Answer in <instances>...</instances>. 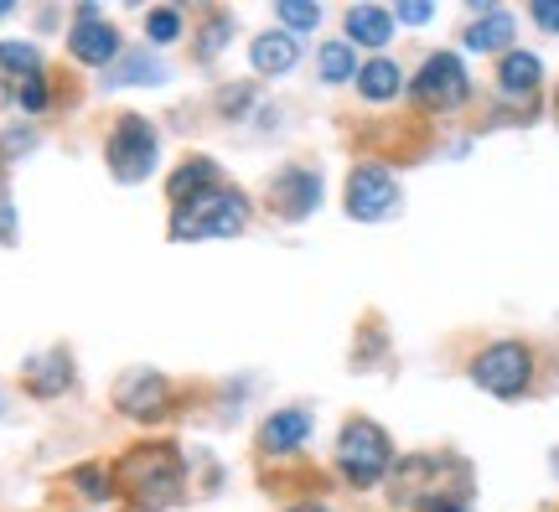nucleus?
<instances>
[{
    "instance_id": "b1692460",
    "label": "nucleus",
    "mask_w": 559,
    "mask_h": 512,
    "mask_svg": "<svg viewBox=\"0 0 559 512\" xmlns=\"http://www.w3.org/2000/svg\"><path fill=\"white\" fill-rule=\"evenodd\" d=\"M21 109H26V115H41V109H47V79H41V73H32V79L21 83Z\"/></svg>"
},
{
    "instance_id": "7ed1b4c3",
    "label": "nucleus",
    "mask_w": 559,
    "mask_h": 512,
    "mask_svg": "<svg viewBox=\"0 0 559 512\" xmlns=\"http://www.w3.org/2000/svg\"><path fill=\"white\" fill-rule=\"evenodd\" d=\"M337 466L353 487H373L389 466H394V445L373 419H347V430L337 440Z\"/></svg>"
},
{
    "instance_id": "a211bd4d",
    "label": "nucleus",
    "mask_w": 559,
    "mask_h": 512,
    "mask_svg": "<svg viewBox=\"0 0 559 512\" xmlns=\"http://www.w3.org/2000/svg\"><path fill=\"white\" fill-rule=\"evenodd\" d=\"M358 88H362V99H373V104L394 99V94H400V68H394L389 58H373L358 73Z\"/></svg>"
},
{
    "instance_id": "f3484780",
    "label": "nucleus",
    "mask_w": 559,
    "mask_h": 512,
    "mask_svg": "<svg viewBox=\"0 0 559 512\" xmlns=\"http://www.w3.org/2000/svg\"><path fill=\"white\" fill-rule=\"evenodd\" d=\"M213 187H218V166H213V160H187L177 177L166 181V198L181 207V202L202 198V192H213Z\"/></svg>"
},
{
    "instance_id": "0eeeda50",
    "label": "nucleus",
    "mask_w": 559,
    "mask_h": 512,
    "mask_svg": "<svg viewBox=\"0 0 559 512\" xmlns=\"http://www.w3.org/2000/svg\"><path fill=\"white\" fill-rule=\"evenodd\" d=\"M409 88H415L419 104L451 109V104L466 99V68H461L456 52H436V58H425V68H419V79Z\"/></svg>"
},
{
    "instance_id": "aec40b11",
    "label": "nucleus",
    "mask_w": 559,
    "mask_h": 512,
    "mask_svg": "<svg viewBox=\"0 0 559 512\" xmlns=\"http://www.w3.org/2000/svg\"><path fill=\"white\" fill-rule=\"evenodd\" d=\"M321 83H347V79H358V62H353V47H342V41H332V47H321Z\"/></svg>"
},
{
    "instance_id": "a878e982",
    "label": "nucleus",
    "mask_w": 559,
    "mask_h": 512,
    "mask_svg": "<svg viewBox=\"0 0 559 512\" xmlns=\"http://www.w3.org/2000/svg\"><path fill=\"white\" fill-rule=\"evenodd\" d=\"M0 243H16V207L0 192Z\"/></svg>"
},
{
    "instance_id": "393cba45",
    "label": "nucleus",
    "mask_w": 559,
    "mask_h": 512,
    "mask_svg": "<svg viewBox=\"0 0 559 512\" xmlns=\"http://www.w3.org/2000/svg\"><path fill=\"white\" fill-rule=\"evenodd\" d=\"M79 487L88 502H104V497H109V476H104L99 466H79Z\"/></svg>"
},
{
    "instance_id": "dca6fc26",
    "label": "nucleus",
    "mask_w": 559,
    "mask_h": 512,
    "mask_svg": "<svg viewBox=\"0 0 559 512\" xmlns=\"http://www.w3.org/2000/svg\"><path fill=\"white\" fill-rule=\"evenodd\" d=\"M347 37L362 41V47H383V41L394 37V16L383 5H353L347 11Z\"/></svg>"
},
{
    "instance_id": "c756f323",
    "label": "nucleus",
    "mask_w": 559,
    "mask_h": 512,
    "mask_svg": "<svg viewBox=\"0 0 559 512\" xmlns=\"http://www.w3.org/2000/svg\"><path fill=\"white\" fill-rule=\"evenodd\" d=\"M290 512H326V508H311V502H306V508H290Z\"/></svg>"
},
{
    "instance_id": "1a4fd4ad",
    "label": "nucleus",
    "mask_w": 559,
    "mask_h": 512,
    "mask_svg": "<svg viewBox=\"0 0 559 512\" xmlns=\"http://www.w3.org/2000/svg\"><path fill=\"white\" fill-rule=\"evenodd\" d=\"M317 202H321V177H317V171H300V166H290V171H280V177H275V213L306 217Z\"/></svg>"
},
{
    "instance_id": "f257e3e1",
    "label": "nucleus",
    "mask_w": 559,
    "mask_h": 512,
    "mask_svg": "<svg viewBox=\"0 0 559 512\" xmlns=\"http://www.w3.org/2000/svg\"><path fill=\"white\" fill-rule=\"evenodd\" d=\"M115 481H120L124 497L140 502V508H151V512L171 508L181 497V461L171 445H135V451L115 466Z\"/></svg>"
},
{
    "instance_id": "cd10ccee",
    "label": "nucleus",
    "mask_w": 559,
    "mask_h": 512,
    "mask_svg": "<svg viewBox=\"0 0 559 512\" xmlns=\"http://www.w3.org/2000/svg\"><path fill=\"white\" fill-rule=\"evenodd\" d=\"M534 21L544 32H559V5H534Z\"/></svg>"
},
{
    "instance_id": "f03ea898",
    "label": "nucleus",
    "mask_w": 559,
    "mask_h": 512,
    "mask_svg": "<svg viewBox=\"0 0 559 512\" xmlns=\"http://www.w3.org/2000/svg\"><path fill=\"white\" fill-rule=\"evenodd\" d=\"M249 223V202L228 187H213L202 198L181 202L177 217H171V238L177 243H192V238H234Z\"/></svg>"
},
{
    "instance_id": "6e6552de",
    "label": "nucleus",
    "mask_w": 559,
    "mask_h": 512,
    "mask_svg": "<svg viewBox=\"0 0 559 512\" xmlns=\"http://www.w3.org/2000/svg\"><path fill=\"white\" fill-rule=\"evenodd\" d=\"M115 398H120V409L130 414V419H160L171 389H166V378H156L151 368H135V373H124L120 383H115Z\"/></svg>"
},
{
    "instance_id": "412c9836",
    "label": "nucleus",
    "mask_w": 559,
    "mask_h": 512,
    "mask_svg": "<svg viewBox=\"0 0 559 512\" xmlns=\"http://www.w3.org/2000/svg\"><path fill=\"white\" fill-rule=\"evenodd\" d=\"M145 26H151V41H156V47H171V41L181 37V11L177 5H156Z\"/></svg>"
},
{
    "instance_id": "20e7f679",
    "label": "nucleus",
    "mask_w": 559,
    "mask_h": 512,
    "mask_svg": "<svg viewBox=\"0 0 559 512\" xmlns=\"http://www.w3.org/2000/svg\"><path fill=\"white\" fill-rule=\"evenodd\" d=\"M156 151L160 140L151 130V119L124 115L115 124V135H109V171H115V181H145L156 171Z\"/></svg>"
},
{
    "instance_id": "f8f14e48",
    "label": "nucleus",
    "mask_w": 559,
    "mask_h": 512,
    "mask_svg": "<svg viewBox=\"0 0 559 512\" xmlns=\"http://www.w3.org/2000/svg\"><path fill=\"white\" fill-rule=\"evenodd\" d=\"M513 41V16L502 5H477V21L466 26V47L472 52H498Z\"/></svg>"
},
{
    "instance_id": "bb28decb",
    "label": "nucleus",
    "mask_w": 559,
    "mask_h": 512,
    "mask_svg": "<svg viewBox=\"0 0 559 512\" xmlns=\"http://www.w3.org/2000/svg\"><path fill=\"white\" fill-rule=\"evenodd\" d=\"M394 16H400L404 26H425V21L436 16V11H430V5H400V11H394Z\"/></svg>"
},
{
    "instance_id": "4be33fe9",
    "label": "nucleus",
    "mask_w": 559,
    "mask_h": 512,
    "mask_svg": "<svg viewBox=\"0 0 559 512\" xmlns=\"http://www.w3.org/2000/svg\"><path fill=\"white\" fill-rule=\"evenodd\" d=\"M0 68H16V73H41V58L37 47H26V41H0Z\"/></svg>"
},
{
    "instance_id": "9d476101",
    "label": "nucleus",
    "mask_w": 559,
    "mask_h": 512,
    "mask_svg": "<svg viewBox=\"0 0 559 512\" xmlns=\"http://www.w3.org/2000/svg\"><path fill=\"white\" fill-rule=\"evenodd\" d=\"M68 52L79 62H115V52H120V37H115V26H104L99 16H79V26H73V37H68Z\"/></svg>"
},
{
    "instance_id": "2eb2a0df",
    "label": "nucleus",
    "mask_w": 559,
    "mask_h": 512,
    "mask_svg": "<svg viewBox=\"0 0 559 512\" xmlns=\"http://www.w3.org/2000/svg\"><path fill=\"white\" fill-rule=\"evenodd\" d=\"M306 434H311V414H306V409H280L275 419L260 430V445L270 455H280V451H296Z\"/></svg>"
},
{
    "instance_id": "423d86ee",
    "label": "nucleus",
    "mask_w": 559,
    "mask_h": 512,
    "mask_svg": "<svg viewBox=\"0 0 559 512\" xmlns=\"http://www.w3.org/2000/svg\"><path fill=\"white\" fill-rule=\"evenodd\" d=\"M347 213L358 217V223H379V217L400 213V181H394V171L358 166L353 181H347Z\"/></svg>"
},
{
    "instance_id": "9b49d317",
    "label": "nucleus",
    "mask_w": 559,
    "mask_h": 512,
    "mask_svg": "<svg viewBox=\"0 0 559 512\" xmlns=\"http://www.w3.org/2000/svg\"><path fill=\"white\" fill-rule=\"evenodd\" d=\"M296 58H300V41L285 37V32H264V37H254V47H249V62H254V73H264V79L290 73Z\"/></svg>"
},
{
    "instance_id": "ddd939ff",
    "label": "nucleus",
    "mask_w": 559,
    "mask_h": 512,
    "mask_svg": "<svg viewBox=\"0 0 559 512\" xmlns=\"http://www.w3.org/2000/svg\"><path fill=\"white\" fill-rule=\"evenodd\" d=\"M73 383V362H68V353H41L26 362V389L37 398H58L62 389Z\"/></svg>"
},
{
    "instance_id": "7c9ffc66",
    "label": "nucleus",
    "mask_w": 559,
    "mask_h": 512,
    "mask_svg": "<svg viewBox=\"0 0 559 512\" xmlns=\"http://www.w3.org/2000/svg\"><path fill=\"white\" fill-rule=\"evenodd\" d=\"M0 16H11V5H5V0H0Z\"/></svg>"
},
{
    "instance_id": "39448f33",
    "label": "nucleus",
    "mask_w": 559,
    "mask_h": 512,
    "mask_svg": "<svg viewBox=\"0 0 559 512\" xmlns=\"http://www.w3.org/2000/svg\"><path fill=\"white\" fill-rule=\"evenodd\" d=\"M472 378H477L487 394L519 398L523 389H528V378H534V357H528V347H519V342H498V347H487V353L472 362Z\"/></svg>"
},
{
    "instance_id": "2f4dec72",
    "label": "nucleus",
    "mask_w": 559,
    "mask_h": 512,
    "mask_svg": "<svg viewBox=\"0 0 559 512\" xmlns=\"http://www.w3.org/2000/svg\"><path fill=\"white\" fill-rule=\"evenodd\" d=\"M0 404H5V398H0Z\"/></svg>"
},
{
    "instance_id": "4468645a",
    "label": "nucleus",
    "mask_w": 559,
    "mask_h": 512,
    "mask_svg": "<svg viewBox=\"0 0 559 512\" xmlns=\"http://www.w3.org/2000/svg\"><path fill=\"white\" fill-rule=\"evenodd\" d=\"M539 79H544V62L534 58V52H508L498 68V88L508 99H528V94L539 88Z\"/></svg>"
},
{
    "instance_id": "5701e85b",
    "label": "nucleus",
    "mask_w": 559,
    "mask_h": 512,
    "mask_svg": "<svg viewBox=\"0 0 559 512\" xmlns=\"http://www.w3.org/2000/svg\"><path fill=\"white\" fill-rule=\"evenodd\" d=\"M280 21L296 26V32H311L321 26V5H300V0H280Z\"/></svg>"
},
{
    "instance_id": "6ab92c4d",
    "label": "nucleus",
    "mask_w": 559,
    "mask_h": 512,
    "mask_svg": "<svg viewBox=\"0 0 559 512\" xmlns=\"http://www.w3.org/2000/svg\"><path fill=\"white\" fill-rule=\"evenodd\" d=\"M171 73H166V62H156L151 52H130V58L115 62V79L109 83H166Z\"/></svg>"
},
{
    "instance_id": "c85d7f7f",
    "label": "nucleus",
    "mask_w": 559,
    "mask_h": 512,
    "mask_svg": "<svg viewBox=\"0 0 559 512\" xmlns=\"http://www.w3.org/2000/svg\"><path fill=\"white\" fill-rule=\"evenodd\" d=\"M5 104H11V88H5V83H0V109H5Z\"/></svg>"
}]
</instances>
